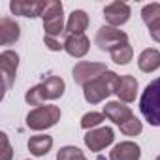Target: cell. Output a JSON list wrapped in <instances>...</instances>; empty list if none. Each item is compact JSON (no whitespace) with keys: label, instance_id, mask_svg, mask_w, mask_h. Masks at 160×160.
<instances>
[{"label":"cell","instance_id":"6da1fadb","mask_svg":"<svg viewBox=\"0 0 160 160\" xmlns=\"http://www.w3.org/2000/svg\"><path fill=\"white\" fill-rule=\"evenodd\" d=\"M121 83V77L115 72H104L98 79L87 83L83 87V96L89 104H100L102 100H106L109 94L117 92V87Z\"/></svg>","mask_w":160,"mask_h":160},{"label":"cell","instance_id":"7a4b0ae2","mask_svg":"<svg viewBox=\"0 0 160 160\" xmlns=\"http://www.w3.org/2000/svg\"><path fill=\"white\" fill-rule=\"evenodd\" d=\"M139 109L149 124L160 126V77L152 79L145 87L139 98Z\"/></svg>","mask_w":160,"mask_h":160},{"label":"cell","instance_id":"3957f363","mask_svg":"<svg viewBox=\"0 0 160 160\" xmlns=\"http://www.w3.org/2000/svg\"><path fill=\"white\" fill-rule=\"evenodd\" d=\"M60 121V109L57 106H40L27 115V126L30 130H47Z\"/></svg>","mask_w":160,"mask_h":160},{"label":"cell","instance_id":"277c9868","mask_svg":"<svg viewBox=\"0 0 160 160\" xmlns=\"http://www.w3.org/2000/svg\"><path fill=\"white\" fill-rule=\"evenodd\" d=\"M94 42H96V45H98L102 51H109V53H111L115 47H119V45H122V43H128V36H126V32H122V30H119V28H115V27L106 25V27H102V28L96 32Z\"/></svg>","mask_w":160,"mask_h":160},{"label":"cell","instance_id":"5b68a950","mask_svg":"<svg viewBox=\"0 0 160 160\" xmlns=\"http://www.w3.org/2000/svg\"><path fill=\"white\" fill-rule=\"evenodd\" d=\"M104 72H108L106 64L104 62H77L73 66V81L77 85L85 87L87 83L94 81V79H98Z\"/></svg>","mask_w":160,"mask_h":160},{"label":"cell","instance_id":"8992f818","mask_svg":"<svg viewBox=\"0 0 160 160\" xmlns=\"http://www.w3.org/2000/svg\"><path fill=\"white\" fill-rule=\"evenodd\" d=\"M17 66H19V55L10 49L2 51V55H0V70H2V77H4V91L12 89V85L15 81Z\"/></svg>","mask_w":160,"mask_h":160},{"label":"cell","instance_id":"52a82bcc","mask_svg":"<svg viewBox=\"0 0 160 160\" xmlns=\"http://www.w3.org/2000/svg\"><path fill=\"white\" fill-rule=\"evenodd\" d=\"M113 139H115V134H113V130L109 126H102V128H96V130H89L85 134V145L91 151H94V152H98V151L106 149L108 145H111Z\"/></svg>","mask_w":160,"mask_h":160},{"label":"cell","instance_id":"ba28073f","mask_svg":"<svg viewBox=\"0 0 160 160\" xmlns=\"http://www.w3.org/2000/svg\"><path fill=\"white\" fill-rule=\"evenodd\" d=\"M141 17H143V21H145L147 28H149L151 38L160 43V4H158V2H152V4L143 6Z\"/></svg>","mask_w":160,"mask_h":160},{"label":"cell","instance_id":"9c48e42d","mask_svg":"<svg viewBox=\"0 0 160 160\" xmlns=\"http://www.w3.org/2000/svg\"><path fill=\"white\" fill-rule=\"evenodd\" d=\"M36 87H38V92H40V96H42L43 102L45 100H57V98H60L64 94V89H66L64 81H62L60 77H57V75L45 77L43 81L40 85H36Z\"/></svg>","mask_w":160,"mask_h":160},{"label":"cell","instance_id":"30bf717a","mask_svg":"<svg viewBox=\"0 0 160 160\" xmlns=\"http://www.w3.org/2000/svg\"><path fill=\"white\" fill-rule=\"evenodd\" d=\"M104 17L109 27H121L130 19V6L124 2H111L104 8Z\"/></svg>","mask_w":160,"mask_h":160},{"label":"cell","instance_id":"8fae6325","mask_svg":"<svg viewBox=\"0 0 160 160\" xmlns=\"http://www.w3.org/2000/svg\"><path fill=\"white\" fill-rule=\"evenodd\" d=\"M89 38L85 34H72V36H66V42H64V51L70 55V57H75V58H81L89 53Z\"/></svg>","mask_w":160,"mask_h":160},{"label":"cell","instance_id":"7c38bea8","mask_svg":"<svg viewBox=\"0 0 160 160\" xmlns=\"http://www.w3.org/2000/svg\"><path fill=\"white\" fill-rule=\"evenodd\" d=\"M45 8V2H28V0H12L10 10L13 15H23V17H42V12Z\"/></svg>","mask_w":160,"mask_h":160},{"label":"cell","instance_id":"4fadbf2b","mask_svg":"<svg viewBox=\"0 0 160 160\" xmlns=\"http://www.w3.org/2000/svg\"><path fill=\"white\" fill-rule=\"evenodd\" d=\"M104 115L109 119V121H113L115 124H124L126 121H130L134 115H132V109L128 108V106H124V104H121V102H108L106 106H104Z\"/></svg>","mask_w":160,"mask_h":160},{"label":"cell","instance_id":"5bb4252c","mask_svg":"<svg viewBox=\"0 0 160 160\" xmlns=\"http://www.w3.org/2000/svg\"><path fill=\"white\" fill-rule=\"evenodd\" d=\"M139 156L141 149L134 141H122L115 145L113 151L109 152V160H139Z\"/></svg>","mask_w":160,"mask_h":160},{"label":"cell","instance_id":"9a60e30c","mask_svg":"<svg viewBox=\"0 0 160 160\" xmlns=\"http://www.w3.org/2000/svg\"><path fill=\"white\" fill-rule=\"evenodd\" d=\"M115 94H117L119 100L124 102V104L134 102V100H136V94H138V79H136L134 75H122Z\"/></svg>","mask_w":160,"mask_h":160},{"label":"cell","instance_id":"2e32d148","mask_svg":"<svg viewBox=\"0 0 160 160\" xmlns=\"http://www.w3.org/2000/svg\"><path fill=\"white\" fill-rule=\"evenodd\" d=\"M19 36H21V30H19V25L13 19H10V17L0 19V43L12 45L19 40Z\"/></svg>","mask_w":160,"mask_h":160},{"label":"cell","instance_id":"e0dca14e","mask_svg":"<svg viewBox=\"0 0 160 160\" xmlns=\"http://www.w3.org/2000/svg\"><path fill=\"white\" fill-rule=\"evenodd\" d=\"M89 27V17L83 10H75L70 13L68 17V25H66V36H72V34H83Z\"/></svg>","mask_w":160,"mask_h":160},{"label":"cell","instance_id":"ac0fdd59","mask_svg":"<svg viewBox=\"0 0 160 160\" xmlns=\"http://www.w3.org/2000/svg\"><path fill=\"white\" fill-rule=\"evenodd\" d=\"M138 66L145 73H151V72L158 70L160 68V51H156V49L141 51V55L138 57Z\"/></svg>","mask_w":160,"mask_h":160},{"label":"cell","instance_id":"d6986e66","mask_svg":"<svg viewBox=\"0 0 160 160\" xmlns=\"http://www.w3.org/2000/svg\"><path fill=\"white\" fill-rule=\"evenodd\" d=\"M53 147V138L51 136H32L28 139V151L34 156H43L51 151Z\"/></svg>","mask_w":160,"mask_h":160},{"label":"cell","instance_id":"ffe728a7","mask_svg":"<svg viewBox=\"0 0 160 160\" xmlns=\"http://www.w3.org/2000/svg\"><path fill=\"white\" fill-rule=\"evenodd\" d=\"M43 30H45V36H51V38H57L62 32H66L64 30V15L57 13V15L43 17Z\"/></svg>","mask_w":160,"mask_h":160},{"label":"cell","instance_id":"44dd1931","mask_svg":"<svg viewBox=\"0 0 160 160\" xmlns=\"http://www.w3.org/2000/svg\"><path fill=\"white\" fill-rule=\"evenodd\" d=\"M132 57H134V49H132L130 43H122V45H119V47H115L111 51V60L115 64H122L124 66V64H128L132 60Z\"/></svg>","mask_w":160,"mask_h":160},{"label":"cell","instance_id":"7402d4cb","mask_svg":"<svg viewBox=\"0 0 160 160\" xmlns=\"http://www.w3.org/2000/svg\"><path fill=\"white\" fill-rule=\"evenodd\" d=\"M57 160H87V156L83 154L81 149L72 147V145H66V147H62L57 152Z\"/></svg>","mask_w":160,"mask_h":160},{"label":"cell","instance_id":"603a6c76","mask_svg":"<svg viewBox=\"0 0 160 160\" xmlns=\"http://www.w3.org/2000/svg\"><path fill=\"white\" fill-rule=\"evenodd\" d=\"M104 119H106L104 113H94V111H91V113L83 115V119H81V128H85V130H92V128L98 126Z\"/></svg>","mask_w":160,"mask_h":160},{"label":"cell","instance_id":"cb8c5ba5","mask_svg":"<svg viewBox=\"0 0 160 160\" xmlns=\"http://www.w3.org/2000/svg\"><path fill=\"white\" fill-rule=\"evenodd\" d=\"M141 130H143V124L136 117H132L130 121H126L124 124H121V132L124 136H138V134H141Z\"/></svg>","mask_w":160,"mask_h":160},{"label":"cell","instance_id":"d4e9b609","mask_svg":"<svg viewBox=\"0 0 160 160\" xmlns=\"http://www.w3.org/2000/svg\"><path fill=\"white\" fill-rule=\"evenodd\" d=\"M0 139H2V156H0V160H12L13 151H12V145H10L8 136L6 134H0Z\"/></svg>","mask_w":160,"mask_h":160},{"label":"cell","instance_id":"484cf974","mask_svg":"<svg viewBox=\"0 0 160 160\" xmlns=\"http://www.w3.org/2000/svg\"><path fill=\"white\" fill-rule=\"evenodd\" d=\"M43 42H45V45H47L51 51H60V49H64V45H60V42H57V40L51 38V36H45Z\"/></svg>","mask_w":160,"mask_h":160},{"label":"cell","instance_id":"4316f807","mask_svg":"<svg viewBox=\"0 0 160 160\" xmlns=\"http://www.w3.org/2000/svg\"><path fill=\"white\" fill-rule=\"evenodd\" d=\"M156 160H160V154H158V156H156Z\"/></svg>","mask_w":160,"mask_h":160}]
</instances>
